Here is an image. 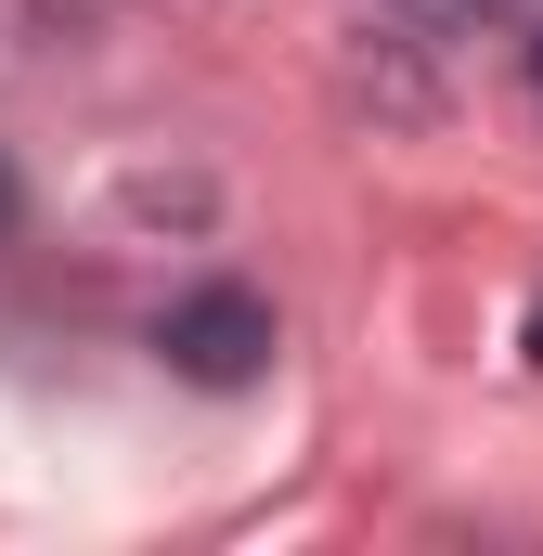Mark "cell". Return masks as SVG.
<instances>
[{"mask_svg":"<svg viewBox=\"0 0 543 556\" xmlns=\"http://www.w3.org/2000/svg\"><path fill=\"white\" fill-rule=\"evenodd\" d=\"M155 350H168V376H194V389H247L272 363V298L260 285H194V298H168Z\"/></svg>","mask_w":543,"mask_h":556,"instance_id":"6da1fadb","label":"cell"},{"mask_svg":"<svg viewBox=\"0 0 543 556\" xmlns=\"http://www.w3.org/2000/svg\"><path fill=\"white\" fill-rule=\"evenodd\" d=\"M389 13H402L414 39H479V26H518L531 0H389Z\"/></svg>","mask_w":543,"mask_h":556,"instance_id":"7a4b0ae2","label":"cell"},{"mask_svg":"<svg viewBox=\"0 0 543 556\" xmlns=\"http://www.w3.org/2000/svg\"><path fill=\"white\" fill-rule=\"evenodd\" d=\"M531 104H543V26H531Z\"/></svg>","mask_w":543,"mask_h":556,"instance_id":"3957f363","label":"cell"},{"mask_svg":"<svg viewBox=\"0 0 543 556\" xmlns=\"http://www.w3.org/2000/svg\"><path fill=\"white\" fill-rule=\"evenodd\" d=\"M0 233H13V168H0Z\"/></svg>","mask_w":543,"mask_h":556,"instance_id":"277c9868","label":"cell"},{"mask_svg":"<svg viewBox=\"0 0 543 556\" xmlns=\"http://www.w3.org/2000/svg\"><path fill=\"white\" fill-rule=\"evenodd\" d=\"M531 376H543V311H531Z\"/></svg>","mask_w":543,"mask_h":556,"instance_id":"5b68a950","label":"cell"}]
</instances>
